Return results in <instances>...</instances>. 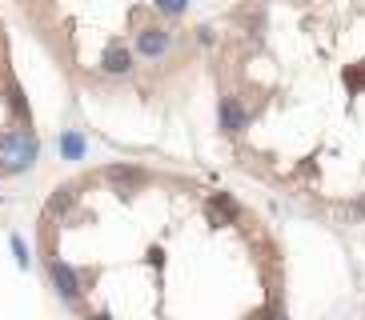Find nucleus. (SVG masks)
<instances>
[{
	"instance_id": "7",
	"label": "nucleus",
	"mask_w": 365,
	"mask_h": 320,
	"mask_svg": "<svg viewBox=\"0 0 365 320\" xmlns=\"http://www.w3.org/2000/svg\"><path fill=\"white\" fill-rule=\"evenodd\" d=\"M137 176H140V172H137V168H129V164H113V168H109V181H113V184H121V181L129 184V181H137Z\"/></svg>"
},
{
	"instance_id": "5",
	"label": "nucleus",
	"mask_w": 365,
	"mask_h": 320,
	"mask_svg": "<svg viewBox=\"0 0 365 320\" xmlns=\"http://www.w3.org/2000/svg\"><path fill=\"white\" fill-rule=\"evenodd\" d=\"M101 65H105V72H129L133 69V52L125 45H109V52H105Z\"/></svg>"
},
{
	"instance_id": "9",
	"label": "nucleus",
	"mask_w": 365,
	"mask_h": 320,
	"mask_svg": "<svg viewBox=\"0 0 365 320\" xmlns=\"http://www.w3.org/2000/svg\"><path fill=\"white\" fill-rule=\"evenodd\" d=\"M12 252H17V264H21V268H28V244H24L21 236H12Z\"/></svg>"
},
{
	"instance_id": "8",
	"label": "nucleus",
	"mask_w": 365,
	"mask_h": 320,
	"mask_svg": "<svg viewBox=\"0 0 365 320\" xmlns=\"http://www.w3.org/2000/svg\"><path fill=\"white\" fill-rule=\"evenodd\" d=\"M72 196H76V188H72V184L56 188V196H52V208H56V212H61V208H69V205H72Z\"/></svg>"
},
{
	"instance_id": "3",
	"label": "nucleus",
	"mask_w": 365,
	"mask_h": 320,
	"mask_svg": "<svg viewBox=\"0 0 365 320\" xmlns=\"http://www.w3.org/2000/svg\"><path fill=\"white\" fill-rule=\"evenodd\" d=\"M169 45H173V41H169V32H165V28H145V32L137 36V52H140V56H149V60L165 56Z\"/></svg>"
},
{
	"instance_id": "4",
	"label": "nucleus",
	"mask_w": 365,
	"mask_h": 320,
	"mask_svg": "<svg viewBox=\"0 0 365 320\" xmlns=\"http://www.w3.org/2000/svg\"><path fill=\"white\" fill-rule=\"evenodd\" d=\"M221 128H225V133H241V128H245V113H241V104H237L233 96L221 100Z\"/></svg>"
},
{
	"instance_id": "2",
	"label": "nucleus",
	"mask_w": 365,
	"mask_h": 320,
	"mask_svg": "<svg viewBox=\"0 0 365 320\" xmlns=\"http://www.w3.org/2000/svg\"><path fill=\"white\" fill-rule=\"evenodd\" d=\"M48 276H52V284L61 288V297H65V300L81 297V276L72 273L65 260H56V256H52V260H48Z\"/></svg>"
},
{
	"instance_id": "11",
	"label": "nucleus",
	"mask_w": 365,
	"mask_h": 320,
	"mask_svg": "<svg viewBox=\"0 0 365 320\" xmlns=\"http://www.w3.org/2000/svg\"><path fill=\"white\" fill-rule=\"evenodd\" d=\"M353 212H365V201H357V208H353Z\"/></svg>"
},
{
	"instance_id": "10",
	"label": "nucleus",
	"mask_w": 365,
	"mask_h": 320,
	"mask_svg": "<svg viewBox=\"0 0 365 320\" xmlns=\"http://www.w3.org/2000/svg\"><path fill=\"white\" fill-rule=\"evenodd\" d=\"M89 320H113V317H109V312H96V317H89Z\"/></svg>"
},
{
	"instance_id": "6",
	"label": "nucleus",
	"mask_w": 365,
	"mask_h": 320,
	"mask_svg": "<svg viewBox=\"0 0 365 320\" xmlns=\"http://www.w3.org/2000/svg\"><path fill=\"white\" fill-rule=\"evenodd\" d=\"M56 148H61V157L65 160H81L85 157V140L76 137V133H65V137L56 140Z\"/></svg>"
},
{
	"instance_id": "1",
	"label": "nucleus",
	"mask_w": 365,
	"mask_h": 320,
	"mask_svg": "<svg viewBox=\"0 0 365 320\" xmlns=\"http://www.w3.org/2000/svg\"><path fill=\"white\" fill-rule=\"evenodd\" d=\"M36 137L32 133H8L0 140V168L4 172H21V168H32L36 164Z\"/></svg>"
}]
</instances>
